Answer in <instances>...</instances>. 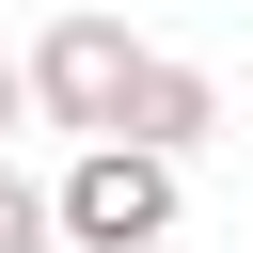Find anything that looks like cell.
I'll return each instance as SVG.
<instances>
[{
	"instance_id": "7a4b0ae2",
	"label": "cell",
	"mask_w": 253,
	"mask_h": 253,
	"mask_svg": "<svg viewBox=\"0 0 253 253\" xmlns=\"http://www.w3.org/2000/svg\"><path fill=\"white\" fill-rule=\"evenodd\" d=\"M126 63H142V32H126L111 0H63V16L16 47V79H32V126L95 142V126H111V95H126Z\"/></svg>"
},
{
	"instance_id": "6da1fadb",
	"label": "cell",
	"mask_w": 253,
	"mask_h": 253,
	"mask_svg": "<svg viewBox=\"0 0 253 253\" xmlns=\"http://www.w3.org/2000/svg\"><path fill=\"white\" fill-rule=\"evenodd\" d=\"M174 206H190V158L111 142V126L47 174V237H63V253H158V237H174Z\"/></svg>"
},
{
	"instance_id": "277c9868",
	"label": "cell",
	"mask_w": 253,
	"mask_h": 253,
	"mask_svg": "<svg viewBox=\"0 0 253 253\" xmlns=\"http://www.w3.org/2000/svg\"><path fill=\"white\" fill-rule=\"evenodd\" d=\"M0 253H63V237H47V190H32L16 158H0Z\"/></svg>"
},
{
	"instance_id": "3957f363",
	"label": "cell",
	"mask_w": 253,
	"mask_h": 253,
	"mask_svg": "<svg viewBox=\"0 0 253 253\" xmlns=\"http://www.w3.org/2000/svg\"><path fill=\"white\" fill-rule=\"evenodd\" d=\"M111 142L206 158V142H221V79H206V63H174V47H142V63H126V95H111Z\"/></svg>"
},
{
	"instance_id": "5b68a950",
	"label": "cell",
	"mask_w": 253,
	"mask_h": 253,
	"mask_svg": "<svg viewBox=\"0 0 253 253\" xmlns=\"http://www.w3.org/2000/svg\"><path fill=\"white\" fill-rule=\"evenodd\" d=\"M16 126H32V79H16V47H0V142H16Z\"/></svg>"
}]
</instances>
